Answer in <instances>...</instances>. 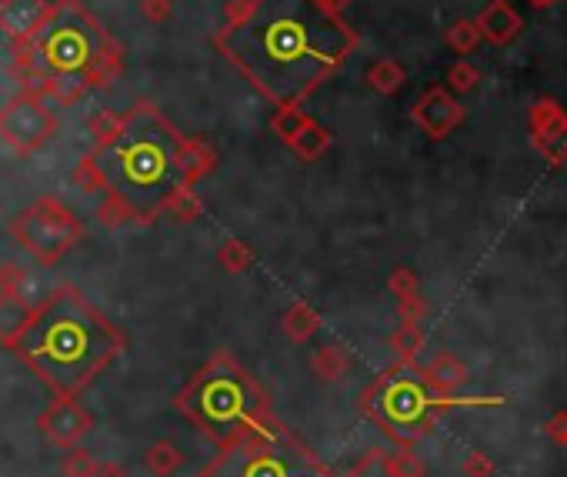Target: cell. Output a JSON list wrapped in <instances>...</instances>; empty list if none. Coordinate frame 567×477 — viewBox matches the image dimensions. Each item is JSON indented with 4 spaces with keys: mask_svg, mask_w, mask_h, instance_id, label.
I'll return each instance as SVG.
<instances>
[{
    "mask_svg": "<svg viewBox=\"0 0 567 477\" xmlns=\"http://www.w3.org/2000/svg\"><path fill=\"white\" fill-rule=\"evenodd\" d=\"M217 51L271 104H304L354 54L357 34L327 0H241Z\"/></svg>",
    "mask_w": 567,
    "mask_h": 477,
    "instance_id": "6da1fadb",
    "label": "cell"
},
{
    "mask_svg": "<svg viewBox=\"0 0 567 477\" xmlns=\"http://www.w3.org/2000/svg\"><path fill=\"white\" fill-rule=\"evenodd\" d=\"M121 71V44L81 0H54L41 27L14 44V77L24 91L57 104H74L84 94L104 91Z\"/></svg>",
    "mask_w": 567,
    "mask_h": 477,
    "instance_id": "7a4b0ae2",
    "label": "cell"
},
{
    "mask_svg": "<svg viewBox=\"0 0 567 477\" xmlns=\"http://www.w3.org/2000/svg\"><path fill=\"white\" fill-rule=\"evenodd\" d=\"M124 351L127 337L121 327L71 284H61L34 307L31 324L14 344V354L54 394L71 397H81Z\"/></svg>",
    "mask_w": 567,
    "mask_h": 477,
    "instance_id": "3957f363",
    "label": "cell"
},
{
    "mask_svg": "<svg viewBox=\"0 0 567 477\" xmlns=\"http://www.w3.org/2000/svg\"><path fill=\"white\" fill-rule=\"evenodd\" d=\"M184 134L154 104H134L121 114V127L91 157L104 177V194L131 207L137 224L161 217L164 197L181 184Z\"/></svg>",
    "mask_w": 567,
    "mask_h": 477,
    "instance_id": "277c9868",
    "label": "cell"
},
{
    "mask_svg": "<svg viewBox=\"0 0 567 477\" xmlns=\"http://www.w3.org/2000/svg\"><path fill=\"white\" fill-rule=\"evenodd\" d=\"M174 407L221 447L241 437L291 434L277 421L271 397L231 354H214L174 397Z\"/></svg>",
    "mask_w": 567,
    "mask_h": 477,
    "instance_id": "5b68a950",
    "label": "cell"
},
{
    "mask_svg": "<svg viewBox=\"0 0 567 477\" xmlns=\"http://www.w3.org/2000/svg\"><path fill=\"white\" fill-rule=\"evenodd\" d=\"M197 477H327V467L294 434L241 437L217 447Z\"/></svg>",
    "mask_w": 567,
    "mask_h": 477,
    "instance_id": "8992f818",
    "label": "cell"
},
{
    "mask_svg": "<svg viewBox=\"0 0 567 477\" xmlns=\"http://www.w3.org/2000/svg\"><path fill=\"white\" fill-rule=\"evenodd\" d=\"M11 237L41 267H54L84 241L87 227L64 201H57V197H37L31 207H24L11 221Z\"/></svg>",
    "mask_w": 567,
    "mask_h": 477,
    "instance_id": "52a82bcc",
    "label": "cell"
},
{
    "mask_svg": "<svg viewBox=\"0 0 567 477\" xmlns=\"http://www.w3.org/2000/svg\"><path fill=\"white\" fill-rule=\"evenodd\" d=\"M54 107L47 97L34 91H21L7 107H0V141H4L17 157L37 154L57 134Z\"/></svg>",
    "mask_w": 567,
    "mask_h": 477,
    "instance_id": "ba28073f",
    "label": "cell"
},
{
    "mask_svg": "<svg viewBox=\"0 0 567 477\" xmlns=\"http://www.w3.org/2000/svg\"><path fill=\"white\" fill-rule=\"evenodd\" d=\"M94 414L71 394H54V401L37 414V431L57 451H71L94 431Z\"/></svg>",
    "mask_w": 567,
    "mask_h": 477,
    "instance_id": "9c48e42d",
    "label": "cell"
},
{
    "mask_svg": "<svg viewBox=\"0 0 567 477\" xmlns=\"http://www.w3.org/2000/svg\"><path fill=\"white\" fill-rule=\"evenodd\" d=\"M411 121L421 127L431 141H441V137H447L464 121V107L457 104V97L447 91V87H431V91H424L421 101L414 104Z\"/></svg>",
    "mask_w": 567,
    "mask_h": 477,
    "instance_id": "30bf717a",
    "label": "cell"
},
{
    "mask_svg": "<svg viewBox=\"0 0 567 477\" xmlns=\"http://www.w3.org/2000/svg\"><path fill=\"white\" fill-rule=\"evenodd\" d=\"M531 134H534V147L547 161L551 164L567 161V114L561 104L537 101L531 107Z\"/></svg>",
    "mask_w": 567,
    "mask_h": 477,
    "instance_id": "8fae6325",
    "label": "cell"
},
{
    "mask_svg": "<svg viewBox=\"0 0 567 477\" xmlns=\"http://www.w3.org/2000/svg\"><path fill=\"white\" fill-rule=\"evenodd\" d=\"M377 394V411L387 424L401 427V424H414L424 411V394L417 391L411 381H384Z\"/></svg>",
    "mask_w": 567,
    "mask_h": 477,
    "instance_id": "7c38bea8",
    "label": "cell"
},
{
    "mask_svg": "<svg viewBox=\"0 0 567 477\" xmlns=\"http://www.w3.org/2000/svg\"><path fill=\"white\" fill-rule=\"evenodd\" d=\"M51 11L47 0H0V34L11 37V44L27 41Z\"/></svg>",
    "mask_w": 567,
    "mask_h": 477,
    "instance_id": "4fadbf2b",
    "label": "cell"
},
{
    "mask_svg": "<svg viewBox=\"0 0 567 477\" xmlns=\"http://www.w3.org/2000/svg\"><path fill=\"white\" fill-rule=\"evenodd\" d=\"M477 34H481V41H491V44H511L517 31H521V17L507 0H491V4L484 7L481 14H477Z\"/></svg>",
    "mask_w": 567,
    "mask_h": 477,
    "instance_id": "5bb4252c",
    "label": "cell"
},
{
    "mask_svg": "<svg viewBox=\"0 0 567 477\" xmlns=\"http://www.w3.org/2000/svg\"><path fill=\"white\" fill-rule=\"evenodd\" d=\"M34 317V307L27 297L21 294H0V344L11 347L17 344V337L27 331V324H31Z\"/></svg>",
    "mask_w": 567,
    "mask_h": 477,
    "instance_id": "9a60e30c",
    "label": "cell"
},
{
    "mask_svg": "<svg viewBox=\"0 0 567 477\" xmlns=\"http://www.w3.org/2000/svg\"><path fill=\"white\" fill-rule=\"evenodd\" d=\"M217 167V151L207 141H197V137H184L181 147V184L194 187L197 181H204Z\"/></svg>",
    "mask_w": 567,
    "mask_h": 477,
    "instance_id": "2e32d148",
    "label": "cell"
},
{
    "mask_svg": "<svg viewBox=\"0 0 567 477\" xmlns=\"http://www.w3.org/2000/svg\"><path fill=\"white\" fill-rule=\"evenodd\" d=\"M294 151L297 161H304V164H314L317 157H324L327 151H331V131H327L324 124H317L314 117L307 121L301 131L294 134V141L287 144Z\"/></svg>",
    "mask_w": 567,
    "mask_h": 477,
    "instance_id": "e0dca14e",
    "label": "cell"
},
{
    "mask_svg": "<svg viewBox=\"0 0 567 477\" xmlns=\"http://www.w3.org/2000/svg\"><path fill=\"white\" fill-rule=\"evenodd\" d=\"M161 214H167L177 224H191V221H197V217L204 214V201H201V194H197L194 187L177 184L174 191L164 197Z\"/></svg>",
    "mask_w": 567,
    "mask_h": 477,
    "instance_id": "ac0fdd59",
    "label": "cell"
},
{
    "mask_svg": "<svg viewBox=\"0 0 567 477\" xmlns=\"http://www.w3.org/2000/svg\"><path fill=\"white\" fill-rule=\"evenodd\" d=\"M284 334H287V341H294V344H307L311 337L321 331V314L314 311L311 304H291L287 307V314H284Z\"/></svg>",
    "mask_w": 567,
    "mask_h": 477,
    "instance_id": "d6986e66",
    "label": "cell"
},
{
    "mask_svg": "<svg viewBox=\"0 0 567 477\" xmlns=\"http://www.w3.org/2000/svg\"><path fill=\"white\" fill-rule=\"evenodd\" d=\"M184 461L187 457L174 441H157L144 451V467H147V474H154V477H174L184 467Z\"/></svg>",
    "mask_w": 567,
    "mask_h": 477,
    "instance_id": "ffe728a7",
    "label": "cell"
},
{
    "mask_svg": "<svg viewBox=\"0 0 567 477\" xmlns=\"http://www.w3.org/2000/svg\"><path fill=\"white\" fill-rule=\"evenodd\" d=\"M311 364L321 381H341L347 374V367H351V354H347L341 344H324V347H317Z\"/></svg>",
    "mask_w": 567,
    "mask_h": 477,
    "instance_id": "44dd1931",
    "label": "cell"
},
{
    "mask_svg": "<svg viewBox=\"0 0 567 477\" xmlns=\"http://www.w3.org/2000/svg\"><path fill=\"white\" fill-rule=\"evenodd\" d=\"M344 477H411V474H407V464L401 461V457H391L384 451H371L361 464L354 467V471H347Z\"/></svg>",
    "mask_w": 567,
    "mask_h": 477,
    "instance_id": "7402d4cb",
    "label": "cell"
},
{
    "mask_svg": "<svg viewBox=\"0 0 567 477\" xmlns=\"http://www.w3.org/2000/svg\"><path fill=\"white\" fill-rule=\"evenodd\" d=\"M404 81H407L404 67L397 64V61H391V57H384V61H377V64L367 67V84H371L374 91L384 94V97H391V94L401 91Z\"/></svg>",
    "mask_w": 567,
    "mask_h": 477,
    "instance_id": "603a6c76",
    "label": "cell"
},
{
    "mask_svg": "<svg viewBox=\"0 0 567 477\" xmlns=\"http://www.w3.org/2000/svg\"><path fill=\"white\" fill-rule=\"evenodd\" d=\"M307 121H311V114H307L301 104H281L271 117V131L281 137L284 144H291L294 134L301 131Z\"/></svg>",
    "mask_w": 567,
    "mask_h": 477,
    "instance_id": "cb8c5ba5",
    "label": "cell"
},
{
    "mask_svg": "<svg viewBox=\"0 0 567 477\" xmlns=\"http://www.w3.org/2000/svg\"><path fill=\"white\" fill-rule=\"evenodd\" d=\"M217 264H221L227 274H241L254 264V251L244 241L231 237V241H224L221 247H217Z\"/></svg>",
    "mask_w": 567,
    "mask_h": 477,
    "instance_id": "d4e9b609",
    "label": "cell"
},
{
    "mask_svg": "<svg viewBox=\"0 0 567 477\" xmlns=\"http://www.w3.org/2000/svg\"><path fill=\"white\" fill-rule=\"evenodd\" d=\"M97 467H101V461H97V454L77 444V447H71V451L64 454L61 474H64V477H97Z\"/></svg>",
    "mask_w": 567,
    "mask_h": 477,
    "instance_id": "484cf974",
    "label": "cell"
},
{
    "mask_svg": "<svg viewBox=\"0 0 567 477\" xmlns=\"http://www.w3.org/2000/svg\"><path fill=\"white\" fill-rule=\"evenodd\" d=\"M444 41H447V47H451L454 54H471L474 47L481 44V34H477L474 21H457V24L447 27Z\"/></svg>",
    "mask_w": 567,
    "mask_h": 477,
    "instance_id": "4316f807",
    "label": "cell"
},
{
    "mask_svg": "<svg viewBox=\"0 0 567 477\" xmlns=\"http://www.w3.org/2000/svg\"><path fill=\"white\" fill-rule=\"evenodd\" d=\"M97 221H101L104 227H124V224H137V217L131 214V207H127L124 201L104 194V201L97 204Z\"/></svg>",
    "mask_w": 567,
    "mask_h": 477,
    "instance_id": "83f0119b",
    "label": "cell"
},
{
    "mask_svg": "<svg viewBox=\"0 0 567 477\" xmlns=\"http://www.w3.org/2000/svg\"><path fill=\"white\" fill-rule=\"evenodd\" d=\"M477 81H481V71L471 64V61H457L451 64V71H447V87H451L454 94H467V91H474Z\"/></svg>",
    "mask_w": 567,
    "mask_h": 477,
    "instance_id": "f1b7e54d",
    "label": "cell"
},
{
    "mask_svg": "<svg viewBox=\"0 0 567 477\" xmlns=\"http://www.w3.org/2000/svg\"><path fill=\"white\" fill-rule=\"evenodd\" d=\"M74 184L81 187L84 194H104V177H101V171H97L91 154L81 157V164L74 167Z\"/></svg>",
    "mask_w": 567,
    "mask_h": 477,
    "instance_id": "f546056e",
    "label": "cell"
},
{
    "mask_svg": "<svg viewBox=\"0 0 567 477\" xmlns=\"http://www.w3.org/2000/svg\"><path fill=\"white\" fill-rule=\"evenodd\" d=\"M24 287H27V271L17 264H0V294H21L24 297Z\"/></svg>",
    "mask_w": 567,
    "mask_h": 477,
    "instance_id": "4dcf8cb0",
    "label": "cell"
},
{
    "mask_svg": "<svg viewBox=\"0 0 567 477\" xmlns=\"http://www.w3.org/2000/svg\"><path fill=\"white\" fill-rule=\"evenodd\" d=\"M117 127H121V114H114V111H101V114H97L94 121H91V134H94L97 147L111 141V137L117 134Z\"/></svg>",
    "mask_w": 567,
    "mask_h": 477,
    "instance_id": "1f68e13d",
    "label": "cell"
},
{
    "mask_svg": "<svg viewBox=\"0 0 567 477\" xmlns=\"http://www.w3.org/2000/svg\"><path fill=\"white\" fill-rule=\"evenodd\" d=\"M141 14H144V21L164 24V21H171L174 7H171V0H141Z\"/></svg>",
    "mask_w": 567,
    "mask_h": 477,
    "instance_id": "d6a6232c",
    "label": "cell"
},
{
    "mask_svg": "<svg viewBox=\"0 0 567 477\" xmlns=\"http://www.w3.org/2000/svg\"><path fill=\"white\" fill-rule=\"evenodd\" d=\"M417 344H421V334H417L411 324H404V331L394 337V347H397V351H401L404 357H411V354L417 351Z\"/></svg>",
    "mask_w": 567,
    "mask_h": 477,
    "instance_id": "836d02e7",
    "label": "cell"
},
{
    "mask_svg": "<svg viewBox=\"0 0 567 477\" xmlns=\"http://www.w3.org/2000/svg\"><path fill=\"white\" fill-rule=\"evenodd\" d=\"M391 291L397 294V297H411L414 294V274L411 271H397L394 277H391Z\"/></svg>",
    "mask_w": 567,
    "mask_h": 477,
    "instance_id": "e575fe53",
    "label": "cell"
},
{
    "mask_svg": "<svg viewBox=\"0 0 567 477\" xmlns=\"http://www.w3.org/2000/svg\"><path fill=\"white\" fill-rule=\"evenodd\" d=\"M97 477H131V474H127V467H124V464L107 461V464L97 467Z\"/></svg>",
    "mask_w": 567,
    "mask_h": 477,
    "instance_id": "d590c367",
    "label": "cell"
},
{
    "mask_svg": "<svg viewBox=\"0 0 567 477\" xmlns=\"http://www.w3.org/2000/svg\"><path fill=\"white\" fill-rule=\"evenodd\" d=\"M527 4H534V7H547V4H554V0H527Z\"/></svg>",
    "mask_w": 567,
    "mask_h": 477,
    "instance_id": "8d00e7d4",
    "label": "cell"
},
{
    "mask_svg": "<svg viewBox=\"0 0 567 477\" xmlns=\"http://www.w3.org/2000/svg\"><path fill=\"white\" fill-rule=\"evenodd\" d=\"M327 4H334V7H344V4H347V0H327Z\"/></svg>",
    "mask_w": 567,
    "mask_h": 477,
    "instance_id": "74e56055",
    "label": "cell"
}]
</instances>
